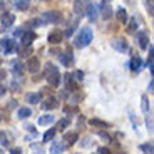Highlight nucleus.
I'll return each instance as SVG.
<instances>
[{"mask_svg":"<svg viewBox=\"0 0 154 154\" xmlns=\"http://www.w3.org/2000/svg\"><path fill=\"white\" fill-rule=\"evenodd\" d=\"M74 77H75L77 81H82V77H84V74H82V72H81V70H77V72H75V74H74Z\"/></svg>","mask_w":154,"mask_h":154,"instance_id":"c9c22d12","label":"nucleus"},{"mask_svg":"<svg viewBox=\"0 0 154 154\" xmlns=\"http://www.w3.org/2000/svg\"><path fill=\"white\" fill-rule=\"evenodd\" d=\"M54 122V116L52 114H45V116H40L38 117V124L40 126H49V124Z\"/></svg>","mask_w":154,"mask_h":154,"instance_id":"f3484780","label":"nucleus"},{"mask_svg":"<svg viewBox=\"0 0 154 154\" xmlns=\"http://www.w3.org/2000/svg\"><path fill=\"white\" fill-rule=\"evenodd\" d=\"M116 17H117V20H119L121 23H127V12L124 10V8H117Z\"/></svg>","mask_w":154,"mask_h":154,"instance_id":"412c9836","label":"nucleus"},{"mask_svg":"<svg viewBox=\"0 0 154 154\" xmlns=\"http://www.w3.org/2000/svg\"><path fill=\"white\" fill-rule=\"evenodd\" d=\"M4 8V0H0V10Z\"/></svg>","mask_w":154,"mask_h":154,"instance_id":"c03bdc74","label":"nucleus"},{"mask_svg":"<svg viewBox=\"0 0 154 154\" xmlns=\"http://www.w3.org/2000/svg\"><path fill=\"white\" fill-rule=\"evenodd\" d=\"M0 144H7V132H2L0 131Z\"/></svg>","mask_w":154,"mask_h":154,"instance_id":"72a5a7b5","label":"nucleus"},{"mask_svg":"<svg viewBox=\"0 0 154 154\" xmlns=\"http://www.w3.org/2000/svg\"><path fill=\"white\" fill-rule=\"evenodd\" d=\"M54 137H55V129L52 127V129H49V131L44 134V143H49V141H52Z\"/></svg>","mask_w":154,"mask_h":154,"instance_id":"a878e982","label":"nucleus"},{"mask_svg":"<svg viewBox=\"0 0 154 154\" xmlns=\"http://www.w3.org/2000/svg\"><path fill=\"white\" fill-rule=\"evenodd\" d=\"M99 136H100V139H104V141H111V136L106 134V132H99Z\"/></svg>","mask_w":154,"mask_h":154,"instance_id":"f704fd0d","label":"nucleus"},{"mask_svg":"<svg viewBox=\"0 0 154 154\" xmlns=\"http://www.w3.org/2000/svg\"><path fill=\"white\" fill-rule=\"evenodd\" d=\"M27 70L30 74H35V72H38L40 70V60H38L37 57H30L27 60Z\"/></svg>","mask_w":154,"mask_h":154,"instance_id":"6e6552de","label":"nucleus"},{"mask_svg":"<svg viewBox=\"0 0 154 154\" xmlns=\"http://www.w3.org/2000/svg\"><path fill=\"white\" fill-rule=\"evenodd\" d=\"M40 19H32V20H29L27 22V29H34V27H37V25H40Z\"/></svg>","mask_w":154,"mask_h":154,"instance_id":"7c9ffc66","label":"nucleus"},{"mask_svg":"<svg viewBox=\"0 0 154 154\" xmlns=\"http://www.w3.org/2000/svg\"><path fill=\"white\" fill-rule=\"evenodd\" d=\"M91 42H92V30H91L89 27H84V29H81L79 35L75 37L74 45L79 47V49H84V47H87Z\"/></svg>","mask_w":154,"mask_h":154,"instance_id":"f257e3e1","label":"nucleus"},{"mask_svg":"<svg viewBox=\"0 0 154 154\" xmlns=\"http://www.w3.org/2000/svg\"><path fill=\"white\" fill-rule=\"evenodd\" d=\"M141 111H143L144 114H147V111H149V100H147V96L141 97Z\"/></svg>","mask_w":154,"mask_h":154,"instance_id":"393cba45","label":"nucleus"},{"mask_svg":"<svg viewBox=\"0 0 154 154\" xmlns=\"http://www.w3.org/2000/svg\"><path fill=\"white\" fill-rule=\"evenodd\" d=\"M146 8L154 15V0H146Z\"/></svg>","mask_w":154,"mask_h":154,"instance_id":"473e14b6","label":"nucleus"},{"mask_svg":"<svg viewBox=\"0 0 154 154\" xmlns=\"http://www.w3.org/2000/svg\"><path fill=\"white\" fill-rule=\"evenodd\" d=\"M89 124L94 126V127H109V126H111L109 122H106V121H102V119H91V121H89Z\"/></svg>","mask_w":154,"mask_h":154,"instance_id":"4be33fe9","label":"nucleus"},{"mask_svg":"<svg viewBox=\"0 0 154 154\" xmlns=\"http://www.w3.org/2000/svg\"><path fill=\"white\" fill-rule=\"evenodd\" d=\"M42 107L47 109V111H50V109H57L59 107V100L55 99V97H49V99L42 104Z\"/></svg>","mask_w":154,"mask_h":154,"instance_id":"4468645a","label":"nucleus"},{"mask_svg":"<svg viewBox=\"0 0 154 154\" xmlns=\"http://www.w3.org/2000/svg\"><path fill=\"white\" fill-rule=\"evenodd\" d=\"M10 152H12V154H14V152L19 154V152H20V149H19V147H14V149H10Z\"/></svg>","mask_w":154,"mask_h":154,"instance_id":"a19ab883","label":"nucleus"},{"mask_svg":"<svg viewBox=\"0 0 154 154\" xmlns=\"http://www.w3.org/2000/svg\"><path fill=\"white\" fill-rule=\"evenodd\" d=\"M5 77H7V72H5V70H4V69H0V82L4 81Z\"/></svg>","mask_w":154,"mask_h":154,"instance_id":"4c0bfd02","label":"nucleus"},{"mask_svg":"<svg viewBox=\"0 0 154 154\" xmlns=\"http://www.w3.org/2000/svg\"><path fill=\"white\" fill-rule=\"evenodd\" d=\"M109 2H111V0H104V2H102V4H109Z\"/></svg>","mask_w":154,"mask_h":154,"instance_id":"a18cd8bd","label":"nucleus"},{"mask_svg":"<svg viewBox=\"0 0 154 154\" xmlns=\"http://www.w3.org/2000/svg\"><path fill=\"white\" fill-rule=\"evenodd\" d=\"M12 70H14V74H19V75H22L23 74V64L19 60L14 62V66H12Z\"/></svg>","mask_w":154,"mask_h":154,"instance_id":"b1692460","label":"nucleus"},{"mask_svg":"<svg viewBox=\"0 0 154 154\" xmlns=\"http://www.w3.org/2000/svg\"><path fill=\"white\" fill-rule=\"evenodd\" d=\"M64 151V146L62 144H59V143H54L52 144V147H50V152L54 154V152H62Z\"/></svg>","mask_w":154,"mask_h":154,"instance_id":"c85d7f7f","label":"nucleus"},{"mask_svg":"<svg viewBox=\"0 0 154 154\" xmlns=\"http://www.w3.org/2000/svg\"><path fill=\"white\" fill-rule=\"evenodd\" d=\"M77 25H79V15H77V19H74L72 22H70L69 25H67L66 32H64V37H72V34L75 32Z\"/></svg>","mask_w":154,"mask_h":154,"instance_id":"9b49d317","label":"nucleus"},{"mask_svg":"<svg viewBox=\"0 0 154 154\" xmlns=\"http://www.w3.org/2000/svg\"><path fill=\"white\" fill-rule=\"evenodd\" d=\"M14 22H15V15L14 14H10V12H5L4 15L0 17V25H2V29H8L14 25Z\"/></svg>","mask_w":154,"mask_h":154,"instance_id":"20e7f679","label":"nucleus"},{"mask_svg":"<svg viewBox=\"0 0 154 154\" xmlns=\"http://www.w3.org/2000/svg\"><path fill=\"white\" fill-rule=\"evenodd\" d=\"M149 62H152L154 60V47H151V49H149Z\"/></svg>","mask_w":154,"mask_h":154,"instance_id":"58836bf2","label":"nucleus"},{"mask_svg":"<svg viewBox=\"0 0 154 154\" xmlns=\"http://www.w3.org/2000/svg\"><path fill=\"white\" fill-rule=\"evenodd\" d=\"M149 91H151V92H154V81L149 84Z\"/></svg>","mask_w":154,"mask_h":154,"instance_id":"79ce46f5","label":"nucleus"},{"mask_svg":"<svg viewBox=\"0 0 154 154\" xmlns=\"http://www.w3.org/2000/svg\"><path fill=\"white\" fill-rule=\"evenodd\" d=\"M85 14H87L89 20H96L97 19V7L94 4H91V2H89V5L85 7Z\"/></svg>","mask_w":154,"mask_h":154,"instance_id":"ddd939ff","label":"nucleus"},{"mask_svg":"<svg viewBox=\"0 0 154 154\" xmlns=\"http://www.w3.org/2000/svg\"><path fill=\"white\" fill-rule=\"evenodd\" d=\"M151 72L154 74V62H151Z\"/></svg>","mask_w":154,"mask_h":154,"instance_id":"37998d69","label":"nucleus"},{"mask_svg":"<svg viewBox=\"0 0 154 154\" xmlns=\"http://www.w3.org/2000/svg\"><path fill=\"white\" fill-rule=\"evenodd\" d=\"M35 38H37V34L32 32V30H27V32H23L22 34V44L23 45H30Z\"/></svg>","mask_w":154,"mask_h":154,"instance_id":"1a4fd4ad","label":"nucleus"},{"mask_svg":"<svg viewBox=\"0 0 154 154\" xmlns=\"http://www.w3.org/2000/svg\"><path fill=\"white\" fill-rule=\"evenodd\" d=\"M136 29H137V22H136V20H131L129 27H127V32H129V34H134Z\"/></svg>","mask_w":154,"mask_h":154,"instance_id":"2f4dec72","label":"nucleus"},{"mask_svg":"<svg viewBox=\"0 0 154 154\" xmlns=\"http://www.w3.org/2000/svg\"><path fill=\"white\" fill-rule=\"evenodd\" d=\"M40 22L42 23H59V22H62V15H60V12H57V10H49L42 15Z\"/></svg>","mask_w":154,"mask_h":154,"instance_id":"7ed1b4c3","label":"nucleus"},{"mask_svg":"<svg viewBox=\"0 0 154 154\" xmlns=\"http://www.w3.org/2000/svg\"><path fill=\"white\" fill-rule=\"evenodd\" d=\"M137 40H139V47L141 49H147V44H149L147 32H137Z\"/></svg>","mask_w":154,"mask_h":154,"instance_id":"f8f14e48","label":"nucleus"},{"mask_svg":"<svg viewBox=\"0 0 154 154\" xmlns=\"http://www.w3.org/2000/svg\"><path fill=\"white\" fill-rule=\"evenodd\" d=\"M89 5V0H74V12L81 17L85 12V7Z\"/></svg>","mask_w":154,"mask_h":154,"instance_id":"0eeeda50","label":"nucleus"},{"mask_svg":"<svg viewBox=\"0 0 154 154\" xmlns=\"http://www.w3.org/2000/svg\"><path fill=\"white\" fill-rule=\"evenodd\" d=\"M72 62H74L72 52H70V50H66L64 55H62V64H64V66H72Z\"/></svg>","mask_w":154,"mask_h":154,"instance_id":"aec40b11","label":"nucleus"},{"mask_svg":"<svg viewBox=\"0 0 154 154\" xmlns=\"http://www.w3.org/2000/svg\"><path fill=\"white\" fill-rule=\"evenodd\" d=\"M62 38H64V32H60L59 29H54V30L49 34V42L52 44V45H57V44H60Z\"/></svg>","mask_w":154,"mask_h":154,"instance_id":"423d86ee","label":"nucleus"},{"mask_svg":"<svg viewBox=\"0 0 154 154\" xmlns=\"http://www.w3.org/2000/svg\"><path fill=\"white\" fill-rule=\"evenodd\" d=\"M47 70H45V75H47V82H49L50 87H57L59 84H60V74H59V70L55 69L52 64H47Z\"/></svg>","mask_w":154,"mask_h":154,"instance_id":"f03ea898","label":"nucleus"},{"mask_svg":"<svg viewBox=\"0 0 154 154\" xmlns=\"http://www.w3.org/2000/svg\"><path fill=\"white\" fill-rule=\"evenodd\" d=\"M77 137H79L77 132H67V134L64 136V143H66L67 146H72V144L77 141Z\"/></svg>","mask_w":154,"mask_h":154,"instance_id":"dca6fc26","label":"nucleus"},{"mask_svg":"<svg viewBox=\"0 0 154 154\" xmlns=\"http://www.w3.org/2000/svg\"><path fill=\"white\" fill-rule=\"evenodd\" d=\"M131 67H132V70H136V72L141 70V67H143V60H141L137 55H134V59L131 60Z\"/></svg>","mask_w":154,"mask_h":154,"instance_id":"5701e85b","label":"nucleus"},{"mask_svg":"<svg viewBox=\"0 0 154 154\" xmlns=\"http://www.w3.org/2000/svg\"><path fill=\"white\" fill-rule=\"evenodd\" d=\"M25 100H27L29 104H37V102H40V94L29 92L27 96H25Z\"/></svg>","mask_w":154,"mask_h":154,"instance_id":"6ab92c4d","label":"nucleus"},{"mask_svg":"<svg viewBox=\"0 0 154 154\" xmlns=\"http://www.w3.org/2000/svg\"><path fill=\"white\" fill-rule=\"evenodd\" d=\"M139 149L143 152H154V144H141Z\"/></svg>","mask_w":154,"mask_h":154,"instance_id":"cd10ccee","label":"nucleus"},{"mask_svg":"<svg viewBox=\"0 0 154 154\" xmlns=\"http://www.w3.org/2000/svg\"><path fill=\"white\" fill-rule=\"evenodd\" d=\"M111 45L114 47L116 50H121V52H126L127 50V42L124 40V38H114L111 42Z\"/></svg>","mask_w":154,"mask_h":154,"instance_id":"9d476101","label":"nucleus"},{"mask_svg":"<svg viewBox=\"0 0 154 154\" xmlns=\"http://www.w3.org/2000/svg\"><path fill=\"white\" fill-rule=\"evenodd\" d=\"M23 2H29V0H23Z\"/></svg>","mask_w":154,"mask_h":154,"instance_id":"49530a36","label":"nucleus"},{"mask_svg":"<svg viewBox=\"0 0 154 154\" xmlns=\"http://www.w3.org/2000/svg\"><path fill=\"white\" fill-rule=\"evenodd\" d=\"M0 47L5 50V54H12L14 50H17V44L12 38H2L0 40Z\"/></svg>","mask_w":154,"mask_h":154,"instance_id":"39448f33","label":"nucleus"},{"mask_svg":"<svg viewBox=\"0 0 154 154\" xmlns=\"http://www.w3.org/2000/svg\"><path fill=\"white\" fill-rule=\"evenodd\" d=\"M100 15H102V19L104 20H109L112 17V8H111V5L109 4H102V14H100Z\"/></svg>","mask_w":154,"mask_h":154,"instance_id":"a211bd4d","label":"nucleus"},{"mask_svg":"<svg viewBox=\"0 0 154 154\" xmlns=\"http://www.w3.org/2000/svg\"><path fill=\"white\" fill-rule=\"evenodd\" d=\"M32 116V111L30 109H27V107H23V109H20L19 111V117L20 119H27V117H30Z\"/></svg>","mask_w":154,"mask_h":154,"instance_id":"bb28decb","label":"nucleus"},{"mask_svg":"<svg viewBox=\"0 0 154 154\" xmlns=\"http://www.w3.org/2000/svg\"><path fill=\"white\" fill-rule=\"evenodd\" d=\"M66 89L67 91H77V84H75V81H74V77L70 75V74H66Z\"/></svg>","mask_w":154,"mask_h":154,"instance_id":"2eb2a0df","label":"nucleus"},{"mask_svg":"<svg viewBox=\"0 0 154 154\" xmlns=\"http://www.w3.org/2000/svg\"><path fill=\"white\" fill-rule=\"evenodd\" d=\"M5 92H7V89H5V85H2V82H0V97H4Z\"/></svg>","mask_w":154,"mask_h":154,"instance_id":"e433bc0d","label":"nucleus"},{"mask_svg":"<svg viewBox=\"0 0 154 154\" xmlns=\"http://www.w3.org/2000/svg\"><path fill=\"white\" fill-rule=\"evenodd\" d=\"M67 126H69V119H62V121H59L57 129H55V131H64V129H66Z\"/></svg>","mask_w":154,"mask_h":154,"instance_id":"c756f323","label":"nucleus"},{"mask_svg":"<svg viewBox=\"0 0 154 154\" xmlns=\"http://www.w3.org/2000/svg\"><path fill=\"white\" fill-rule=\"evenodd\" d=\"M97 152H99V154H106V152H109V149H107V147H99Z\"/></svg>","mask_w":154,"mask_h":154,"instance_id":"ea45409f","label":"nucleus"}]
</instances>
